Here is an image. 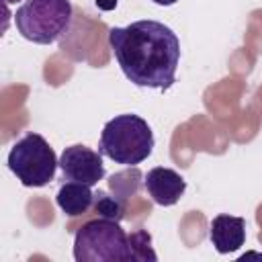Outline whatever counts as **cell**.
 <instances>
[{"mask_svg":"<svg viewBox=\"0 0 262 262\" xmlns=\"http://www.w3.org/2000/svg\"><path fill=\"white\" fill-rule=\"evenodd\" d=\"M154 4H158V6H172V4H176L178 0H151Z\"/></svg>","mask_w":262,"mask_h":262,"instance_id":"5bb4252c","label":"cell"},{"mask_svg":"<svg viewBox=\"0 0 262 262\" xmlns=\"http://www.w3.org/2000/svg\"><path fill=\"white\" fill-rule=\"evenodd\" d=\"M145 190L151 196V201L160 207H172L180 201V196L186 190V180L172 168L156 166L151 168L143 178Z\"/></svg>","mask_w":262,"mask_h":262,"instance_id":"52a82bcc","label":"cell"},{"mask_svg":"<svg viewBox=\"0 0 262 262\" xmlns=\"http://www.w3.org/2000/svg\"><path fill=\"white\" fill-rule=\"evenodd\" d=\"M74 8L70 0H25L14 12L18 33L37 45L59 41L72 27Z\"/></svg>","mask_w":262,"mask_h":262,"instance_id":"3957f363","label":"cell"},{"mask_svg":"<svg viewBox=\"0 0 262 262\" xmlns=\"http://www.w3.org/2000/svg\"><path fill=\"white\" fill-rule=\"evenodd\" d=\"M117 2H119V0H94V4H96L100 10H113V8H117Z\"/></svg>","mask_w":262,"mask_h":262,"instance_id":"4fadbf2b","label":"cell"},{"mask_svg":"<svg viewBox=\"0 0 262 262\" xmlns=\"http://www.w3.org/2000/svg\"><path fill=\"white\" fill-rule=\"evenodd\" d=\"M74 258L76 262H115L131 260L129 235L113 219H92L86 221L74 237Z\"/></svg>","mask_w":262,"mask_h":262,"instance_id":"277c9868","label":"cell"},{"mask_svg":"<svg viewBox=\"0 0 262 262\" xmlns=\"http://www.w3.org/2000/svg\"><path fill=\"white\" fill-rule=\"evenodd\" d=\"M94 211L98 213V217H104V219H113V221H119L125 217V201L117 194H108L104 190H98L94 192Z\"/></svg>","mask_w":262,"mask_h":262,"instance_id":"30bf717a","label":"cell"},{"mask_svg":"<svg viewBox=\"0 0 262 262\" xmlns=\"http://www.w3.org/2000/svg\"><path fill=\"white\" fill-rule=\"evenodd\" d=\"M209 239L219 254L237 252L246 244V219L233 217L227 213L213 217L211 229H209Z\"/></svg>","mask_w":262,"mask_h":262,"instance_id":"ba28073f","label":"cell"},{"mask_svg":"<svg viewBox=\"0 0 262 262\" xmlns=\"http://www.w3.org/2000/svg\"><path fill=\"white\" fill-rule=\"evenodd\" d=\"M154 131L145 119L127 113L106 121L100 133L98 151L115 164L133 168L147 160L154 151Z\"/></svg>","mask_w":262,"mask_h":262,"instance_id":"7a4b0ae2","label":"cell"},{"mask_svg":"<svg viewBox=\"0 0 262 262\" xmlns=\"http://www.w3.org/2000/svg\"><path fill=\"white\" fill-rule=\"evenodd\" d=\"M59 168L63 172L66 180L84 182V184H98V180L104 178V164L102 154L90 149L88 145L76 143L61 151L59 156Z\"/></svg>","mask_w":262,"mask_h":262,"instance_id":"8992f818","label":"cell"},{"mask_svg":"<svg viewBox=\"0 0 262 262\" xmlns=\"http://www.w3.org/2000/svg\"><path fill=\"white\" fill-rule=\"evenodd\" d=\"M55 203L57 207L70 215V217H78L84 215L86 211H90V207L94 205V192L90 184L84 182H66L63 186H59L57 194H55Z\"/></svg>","mask_w":262,"mask_h":262,"instance_id":"9c48e42d","label":"cell"},{"mask_svg":"<svg viewBox=\"0 0 262 262\" xmlns=\"http://www.w3.org/2000/svg\"><path fill=\"white\" fill-rule=\"evenodd\" d=\"M139 178H141V174H139V170L133 166V170H129V172L113 174L111 180H108V186H111V190H113L117 196H121L123 201H127L131 194L137 192Z\"/></svg>","mask_w":262,"mask_h":262,"instance_id":"8fae6325","label":"cell"},{"mask_svg":"<svg viewBox=\"0 0 262 262\" xmlns=\"http://www.w3.org/2000/svg\"><path fill=\"white\" fill-rule=\"evenodd\" d=\"M16 2H23V0H4V4H16Z\"/></svg>","mask_w":262,"mask_h":262,"instance_id":"9a60e30c","label":"cell"},{"mask_svg":"<svg viewBox=\"0 0 262 262\" xmlns=\"http://www.w3.org/2000/svg\"><path fill=\"white\" fill-rule=\"evenodd\" d=\"M108 45L129 82L139 88L168 90L176 82L180 41L176 33L151 18L108 29Z\"/></svg>","mask_w":262,"mask_h":262,"instance_id":"6da1fadb","label":"cell"},{"mask_svg":"<svg viewBox=\"0 0 262 262\" xmlns=\"http://www.w3.org/2000/svg\"><path fill=\"white\" fill-rule=\"evenodd\" d=\"M129 250L131 260H158L154 248H151V235L145 229H135L129 235Z\"/></svg>","mask_w":262,"mask_h":262,"instance_id":"7c38bea8","label":"cell"},{"mask_svg":"<svg viewBox=\"0 0 262 262\" xmlns=\"http://www.w3.org/2000/svg\"><path fill=\"white\" fill-rule=\"evenodd\" d=\"M59 160L49 141L39 133H25L8 151V168L23 186L41 188L55 176Z\"/></svg>","mask_w":262,"mask_h":262,"instance_id":"5b68a950","label":"cell"}]
</instances>
